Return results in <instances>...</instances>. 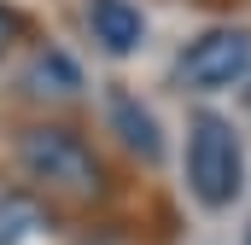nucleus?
Here are the masks:
<instances>
[{"mask_svg":"<svg viewBox=\"0 0 251 245\" xmlns=\"http://www.w3.org/2000/svg\"><path fill=\"white\" fill-rule=\"evenodd\" d=\"M18 41H24V12L0 0V59H6V53H12Z\"/></svg>","mask_w":251,"mask_h":245,"instance_id":"nucleus-8","label":"nucleus"},{"mask_svg":"<svg viewBox=\"0 0 251 245\" xmlns=\"http://www.w3.org/2000/svg\"><path fill=\"white\" fill-rule=\"evenodd\" d=\"M29 94L70 99V94H82V70L64 59L59 47H41V53H35V64H29Z\"/></svg>","mask_w":251,"mask_h":245,"instance_id":"nucleus-7","label":"nucleus"},{"mask_svg":"<svg viewBox=\"0 0 251 245\" xmlns=\"http://www.w3.org/2000/svg\"><path fill=\"white\" fill-rule=\"evenodd\" d=\"M246 245H251V228H246Z\"/></svg>","mask_w":251,"mask_h":245,"instance_id":"nucleus-9","label":"nucleus"},{"mask_svg":"<svg viewBox=\"0 0 251 245\" xmlns=\"http://www.w3.org/2000/svg\"><path fill=\"white\" fill-rule=\"evenodd\" d=\"M176 82L187 94H222L251 82V29H204L176 59Z\"/></svg>","mask_w":251,"mask_h":245,"instance_id":"nucleus-3","label":"nucleus"},{"mask_svg":"<svg viewBox=\"0 0 251 245\" xmlns=\"http://www.w3.org/2000/svg\"><path fill=\"white\" fill-rule=\"evenodd\" d=\"M246 99H251V88H246Z\"/></svg>","mask_w":251,"mask_h":245,"instance_id":"nucleus-10","label":"nucleus"},{"mask_svg":"<svg viewBox=\"0 0 251 245\" xmlns=\"http://www.w3.org/2000/svg\"><path fill=\"white\" fill-rule=\"evenodd\" d=\"M18 170H24L35 198L64 204V210H88L111 193V175H105L100 152L64 122H35V128L18 134Z\"/></svg>","mask_w":251,"mask_h":245,"instance_id":"nucleus-1","label":"nucleus"},{"mask_svg":"<svg viewBox=\"0 0 251 245\" xmlns=\"http://www.w3.org/2000/svg\"><path fill=\"white\" fill-rule=\"evenodd\" d=\"M82 18H88L94 41H100L111 59H128V53L146 41V18H140V6H128V0H88Z\"/></svg>","mask_w":251,"mask_h":245,"instance_id":"nucleus-6","label":"nucleus"},{"mask_svg":"<svg viewBox=\"0 0 251 245\" xmlns=\"http://www.w3.org/2000/svg\"><path fill=\"white\" fill-rule=\"evenodd\" d=\"M59 240V216L47 198H35L29 187H6L0 193V245H53Z\"/></svg>","mask_w":251,"mask_h":245,"instance_id":"nucleus-4","label":"nucleus"},{"mask_svg":"<svg viewBox=\"0 0 251 245\" xmlns=\"http://www.w3.org/2000/svg\"><path fill=\"white\" fill-rule=\"evenodd\" d=\"M187 193L204 210H228L246 193V140L222 111H193L187 117Z\"/></svg>","mask_w":251,"mask_h":245,"instance_id":"nucleus-2","label":"nucleus"},{"mask_svg":"<svg viewBox=\"0 0 251 245\" xmlns=\"http://www.w3.org/2000/svg\"><path fill=\"white\" fill-rule=\"evenodd\" d=\"M105 122H111V134L123 140V152H134L140 164H158L164 158V134H158V117L134 99V94H123V88H111L105 94Z\"/></svg>","mask_w":251,"mask_h":245,"instance_id":"nucleus-5","label":"nucleus"}]
</instances>
